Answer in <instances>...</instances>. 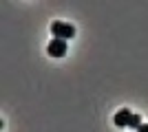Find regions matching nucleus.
Listing matches in <instances>:
<instances>
[{
	"label": "nucleus",
	"mask_w": 148,
	"mask_h": 132,
	"mask_svg": "<svg viewBox=\"0 0 148 132\" xmlns=\"http://www.w3.org/2000/svg\"><path fill=\"white\" fill-rule=\"evenodd\" d=\"M142 126H144V123H142V117H139V114H133V117H130L128 128H133V130H139Z\"/></svg>",
	"instance_id": "20e7f679"
},
{
	"label": "nucleus",
	"mask_w": 148,
	"mask_h": 132,
	"mask_svg": "<svg viewBox=\"0 0 148 132\" xmlns=\"http://www.w3.org/2000/svg\"><path fill=\"white\" fill-rule=\"evenodd\" d=\"M137 132H148V123H144V126L139 128V130H137Z\"/></svg>",
	"instance_id": "39448f33"
},
{
	"label": "nucleus",
	"mask_w": 148,
	"mask_h": 132,
	"mask_svg": "<svg viewBox=\"0 0 148 132\" xmlns=\"http://www.w3.org/2000/svg\"><path fill=\"white\" fill-rule=\"evenodd\" d=\"M130 117H133V114L124 108V110H117V114H115V119H113V121H115V126H117V128H128Z\"/></svg>",
	"instance_id": "7ed1b4c3"
},
{
	"label": "nucleus",
	"mask_w": 148,
	"mask_h": 132,
	"mask_svg": "<svg viewBox=\"0 0 148 132\" xmlns=\"http://www.w3.org/2000/svg\"><path fill=\"white\" fill-rule=\"evenodd\" d=\"M51 33H53V38L56 40H71L75 35V29H73V24H66V22H53L51 24Z\"/></svg>",
	"instance_id": "f257e3e1"
},
{
	"label": "nucleus",
	"mask_w": 148,
	"mask_h": 132,
	"mask_svg": "<svg viewBox=\"0 0 148 132\" xmlns=\"http://www.w3.org/2000/svg\"><path fill=\"white\" fill-rule=\"evenodd\" d=\"M47 53H49L51 57H64V55H66V42L53 38L49 42V46H47Z\"/></svg>",
	"instance_id": "f03ea898"
}]
</instances>
